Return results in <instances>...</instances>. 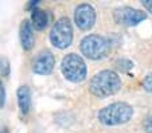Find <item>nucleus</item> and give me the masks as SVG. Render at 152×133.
<instances>
[{
	"mask_svg": "<svg viewBox=\"0 0 152 133\" xmlns=\"http://www.w3.org/2000/svg\"><path fill=\"white\" fill-rule=\"evenodd\" d=\"M121 89V79L113 70H102L90 79L89 90L93 96L105 98L113 96Z\"/></svg>",
	"mask_w": 152,
	"mask_h": 133,
	"instance_id": "obj_1",
	"label": "nucleus"
},
{
	"mask_svg": "<svg viewBox=\"0 0 152 133\" xmlns=\"http://www.w3.org/2000/svg\"><path fill=\"white\" fill-rule=\"evenodd\" d=\"M133 116L132 106L126 102H115L98 112V120L106 126H115L128 122Z\"/></svg>",
	"mask_w": 152,
	"mask_h": 133,
	"instance_id": "obj_2",
	"label": "nucleus"
},
{
	"mask_svg": "<svg viewBox=\"0 0 152 133\" xmlns=\"http://www.w3.org/2000/svg\"><path fill=\"white\" fill-rule=\"evenodd\" d=\"M81 52L89 59H102L110 51V43L101 35H88L81 41Z\"/></svg>",
	"mask_w": 152,
	"mask_h": 133,
	"instance_id": "obj_3",
	"label": "nucleus"
},
{
	"mask_svg": "<svg viewBox=\"0 0 152 133\" xmlns=\"http://www.w3.org/2000/svg\"><path fill=\"white\" fill-rule=\"evenodd\" d=\"M61 70H62V74L65 75V78L74 82V84L85 81L86 75H88V67H86L85 61L74 52L67 54L62 59Z\"/></svg>",
	"mask_w": 152,
	"mask_h": 133,
	"instance_id": "obj_4",
	"label": "nucleus"
},
{
	"mask_svg": "<svg viewBox=\"0 0 152 133\" xmlns=\"http://www.w3.org/2000/svg\"><path fill=\"white\" fill-rule=\"evenodd\" d=\"M50 41L58 49H66L73 42V27L69 17H61L55 22L50 32Z\"/></svg>",
	"mask_w": 152,
	"mask_h": 133,
	"instance_id": "obj_5",
	"label": "nucleus"
},
{
	"mask_svg": "<svg viewBox=\"0 0 152 133\" xmlns=\"http://www.w3.org/2000/svg\"><path fill=\"white\" fill-rule=\"evenodd\" d=\"M113 19L117 24L123 26H136L147 19V14L140 9L131 8V7H120L115 9L113 12Z\"/></svg>",
	"mask_w": 152,
	"mask_h": 133,
	"instance_id": "obj_6",
	"label": "nucleus"
},
{
	"mask_svg": "<svg viewBox=\"0 0 152 133\" xmlns=\"http://www.w3.org/2000/svg\"><path fill=\"white\" fill-rule=\"evenodd\" d=\"M74 20L78 28L88 31L96 23V11L90 4H80L75 8Z\"/></svg>",
	"mask_w": 152,
	"mask_h": 133,
	"instance_id": "obj_7",
	"label": "nucleus"
},
{
	"mask_svg": "<svg viewBox=\"0 0 152 133\" xmlns=\"http://www.w3.org/2000/svg\"><path fill=\"white\" fill-rule=\"evenodd\" d=\"M54 65H55L54 55H53V52H50L46 50V51H42L37 58H35L32 69H34V71L37 73V74L47 75L53 71Z\"/></svg>",
	"mask_w": 152,
	"mask_h": 133,
	"instance_id": "obj_8",
	"label": "nucleus"
},
{
	"mask_svg": "<svg viewBox=\"0 0 152 133\" xmlns=\"http://www.w3.org/2000/svg\"><path fill=\"white\" fill-rule=\"evenodd\" d=\"M20 43L24 50H31L34 47L35 38H34V27L28 20H23L20 24Z\"/></svg>",
	"mask_w": 152,
	"mask_h": 133,
	"instance_id": "obj_9",
	"label": "nucleus"
},
{
	"mask_svg": "<svg viewBox=\"0 0 152 133\" xmlns=\"http://www.w3.org/2000/svg\"><path fill=\"white\" fill-rule=\"evenodd\" d=\"M18 104L23 113L28 112L30 106H31V93L27 86H20L18 89Z\"/></svg>",
	"mask_w": 152,
	"mask_h": 133,
	"instance_id": "obj_10",
	"label": "nucleus"
},
{
	"mask_svg": "<svg viewBox=\"0 0 152 133\" xmlns=\"http://www.w3.org/2000/svg\"><path fill=\"white\" fill-rule=\"evenodd\" d=\"M31 24L35 30H43L49 24V15L42 9H34L31 14Z\"/></svg>",
	"mask_w": 152,
	"mask_h": 133,
	"instance_id": "obj_11",
	"label": "nucleus"
},
{
	"mask_svg": "<svg viewBox=\"0 0 152 133\" xmlns=\"http://www.w3.org/2000/svg\"><path fill=\"white\" fill-rule=\"evenodd\" d=\"M0 74L3 77L10 74V62L7 58H0Z\"/></svg>",
	"mask_w": 152,
	"mask_h": 133,
	"instance_id": "obj_12",
	"label": "nucleus"
},
{
	"mask_svg": "<svg viewBox=\"0 0 152 133\" xmlns=\"http://www.w3.org/2000/svg\"><path fill=\"white\" fill-rule=\"evenodd\" d=\"M143 87L147 90V92L152 93V74H148L145 78H144V81H143Z\"/></svg>",
	"mask_w": 152,
	"mask_h": 133,
	"instance_id": "obj_13",
	"label": "nucleus"
},
{
	"mask_svg": "<svg viewBox=\"0 0 152 133\" xmlns=\"http://www.w3.org/2000/svg\"><path fill=\"white\" fill-rule=\"evenodd\" d=\"M6 104V90H4L3 82L0 81V108H3Z\"/></svg>",
	"mask_w": 152,
	"mask_h": 133,
	"instance_id": "obj_14",
	"label": "nucleus"
},
{
	"mask_svg": "<svg viewBox=\"0 0 152 133\" xmlns=\"http://www.w3.org/2000/svg\"><path fill=\"white\" fill-rule=\"evenodd\" d=\"M144 129L147 133H152V118H148L144 121Z\"/></svg>",
	"mask_w": 152,
	"mask_h": 133,
	"instance_id": "obj_15",
	"label": "nucleus"
},
{
	"mask_svg": "<svg viewBox=\"0 0 152 133\" xmlns=\"http://www.w3.org/2000/svg\"><path fill=\"white\" fill-rule=\"evenodd\" d=\"M141 4L144 6V8L145 9H148L149 12H152V0H143Z\"/></svg>",
	"mask_w": 152,
	"mask_h": 133,
	"instance_id": "obj_16",
	"label": "nucleus"
},
{
	"mask_svg": "<svg viewBox=\"0 0 152 133\" xmlns=\"http://www.w3.org/2000/svg\"><path fill=\"white\" fill-rule=\"evenodd\" d=\"M0 133H7V129L4 128V129H0Z\"/></svg>",
	"mask_w": 152,
	"mask_h": 133,
	"instance_id": "obj_17",
	"label": "nucleus"
}]
</instances>
